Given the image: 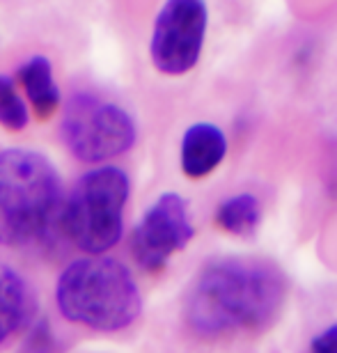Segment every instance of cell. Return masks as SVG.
Instances as JSON below:
<instances>
[{"instance_id":"obj_13","label":"cell","mask_w":337,"mask_h":353,"mask_svg":"<svg viewBox=\"0 0 337 353\" xmlns=\"http://www.w3.org/2000/svg\"><path fill=\"white\" fill-rule=\"evenodd\" d=\"M19 353H55V337L48 323L34 321Z\"/></svg>"},{"instance_id":"obj_11","label":"cell","mask_w":337,"mask_h":353,"mask_svg":"<svg viewBox=\"0 0 337 353\" xmlns=\"http://www.w3.org/2000/svg\"><path fill=\"white\" fill-rule=\"evenodd\" d=\"M262 223V204L255 195L238 193L216 209V225L234 236H250Z\"/></svg>"},{"instance_id":"obj_4","label":"cell","mask_w":337,"mask_h":353,"mask_svg":"<svg viewBox=\"0 0 337 353\" xmlns=\"http://www.w3.org/2000/svg\"><path fill=\"white\" fill-rule=\"evenodd\" d=\"M131 181L122 168L99 165L74 183L62 211L69 241L85 255H106L124 232Z\"/></svg>"},{"instance_id":"obj_12","label":"cell","mask_w":337,"mask_h":353,"mask_svg":"<svg viewBox=\"0 0 337 353\" xmlns=\"http://www.w3.org/2000/svg\"><path fill=\"white\" fill-rule=\"evenodd\" d=\"M30 122L25 101L19 94L17 79L0 74V126L12 133L23 131Z\"/></svg>"},{"instance_id":"obj_9","label":"cell","mask_w":337,"mask_h":353,"mask_svg":"<svg viewBox=\"0 0 337 353\" xmlns=\"http://www.w3.org/2000/svg\"><path fill=\"white\" fill-rule=\"evenodd\" d=\"M227 157V138L216 124L198 122L188 126L181 138V172L188 179H205Z\"/></svg>"},{"instance_id":"obj_14","label":"cell","mask_w":337,"mask_h":353,"mask_svg":"<svg viewBox=\"0 0 337 353\" xmlns=\"http://www.w3.org/2000/svg\"><path fill=\"white\" fill-rule=\"evenodd\" d=\"M310 351L312 353H337V323L328 326L326 330H321L319 335H314Z\"/></svg>"},{"instance_id":"obj_2","label":"cell","mask_w":337,"mask_h":353,"mask_svg":"<svg viewBox=\"0 0 337 353\" xmlns=\"http://www.w3.org/2000/svg\"><path fill=\"white\" fill-rule=\"evenodd\" d=\"M62 179L44 154L0 152V245L30 248L62 223Z\"/></svg>"},{"instance_id":"obj_1","label":"cell","mask_w":337,"mask_h":353,"mask_svg":"<svg viewBox=\"0 0 337 353\" xmlns=\"http://www.w3.org/2000/svg\"><path fill=\"white\" fill-rule=\"evenodd\" d=\"M287 278L262 257H218L202 266L184 303L188 328L205 340L257 335L283 314Z\"/></svg>"},{"instance_id":"obj_7","label":"cell","mask_w":337,"mask_h":353,"mask_svg":"<svg viewBox=\"0 0 337 353\" xmlns=\"http://www.w3.org/2000/svg\"><path fill=\"white\" fill-rule=\"evenodd\" d=\"M195 228L188 202L177 193H163L145 211L131 234V255L147 273H156L191 243Z\"/></svg>"},{"instance_id":"obj_3","label":"cell","mask_w":337,"mask_h":353,"mask_svg":"<svg viewBox=\"0 0 337 353\" xmlns=\"http://www.w3.org/2000/svg\"><path fill=\"white\" fill-rule=\"evenodd\" d=\"M55 303L67 321L96 333L129 328L143 312L133 273L103 255H88L69 264L55 285Z\"/></svg>"},{"instance_id":"obj_6","label":"cell","mask_w":337,"mask_h":353,"mask_svg":"<svg viewBox=\"0 0 337 353\" xmlns=\"http://www.w3.org/2000/svg\"><path fill=\"white\" fill-rule=\"evenodd\" d=\"M209 28L205 0H165L154 19L150 58L159 74L184 76L200 62Z\"/></svg>"},{"instance_id":"obj_5","label":"cell","mask_w":337,"mask_h":353,"mask_svg":"<svg viewBox=\"0 0 337 353\" xmlns=\"http://www.w3.org/2000/svg\"><path fill=\"white\" fill-rule=\"evenodd\" d=\"M62 143L83 163H103L136 145L138 129L122 105L92 92H76L65 105Z\"/></svg>"},{"instance_id":"obj_10","label":"cell","mask_w":337,"mask_h":353,"mask_svg":"<svg viewBox=\"0 0 337 353\" xmlns=\"http://www.w3.org/2000/svg\"><path fill=\"white\" fill-rule=\"evenodd\" d=\"M17 83L25 90L28 101L32 103L34 115L39 119H48L55 115L62 103L60 88L53 76V62L46 55H30L25 62H21L17 69Z\"/></svg>"},{"instance_id":"obj_8","label":"cell","mask_w":337,"mask_h":353,"mask_svg":"<svg viewBox=\"0 0 337 353\" xmlns=\"http://www.w3.org/2000/svg\"><path fill=\"white\" fill-rule=\"evenodd\" d=\"M37 316V294L17 268L0 262V347L32 328Z\"/></svg>"}]
</instances>
